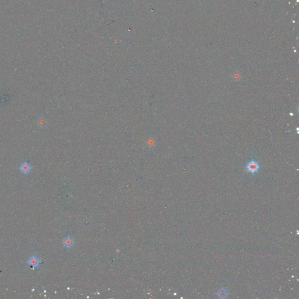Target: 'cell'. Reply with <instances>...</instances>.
<instances>
[{
	"instance_id": "obj_2",
	"label": "cell",
	"mask_w": 299,
	"mask_h": 299,
	"mask_svg": "<svg viewBox=\"0 0 299 299\" xmlns=\"http://www.w3.org/2000/svg\"><path fill=\"white\" fill-rule=\"evenodd\" d=\"M31 169H32L31 166L26 161L22 163L20 167V170L21 171V172L22 173H23L25 174H27L29 173L31 171Z\"/></svg>"
},
{
	"instance_id": "obj_6",
	"label": "cell",
	"mask_w": 299,
	"mask_h": 299,
	"mask_svg": "<svg viewBox=\"0 0 299 299\" xmlns=\"http://www.w3.org/2000/svg\"><path fill=\"white\" fill-rule=\"evenodd\" d=\"M64 245L67 247H71L72 245H73V241H72V240L70 238H65L64 239Z\"/></svg>"
},
{
	"instance_id": "obj_3",
	"label": "cell",
	"mask_w": 299,
	"mask_h": 299,
	"mask_svg": "<svg viewBox=\"0 0 299 299\" xmlns=\"http://www.w3.org/2000/svg\"><path fill=\"white\" fill-rule=\"evenodd\" d=\"M39 262V259L35 255H33L32 257H31L28 262L29 265L32 266L34 268H36L38 266Z\"/></svg>"
},
{
	"instance_id": "obj_5",
	"label": "cell",
	"mask_w": 299,
	"mask_h": 299,
	"mask_svg": "<svg viewBox=\"0 0 299 299\" xmlns=\"http://www.w3.org/2000/svg\"><path fill=\"white\" fill-rule=\"evenodd\" d=\"M37 123H38V125H39L40 127H45L47 125L46 119H45V118H44V117H41L40 118H39V119Z\"/></svg>"
},
{
	"instance_id": "obj_4",
	"label": "cell",
	"mask_w": 299,
	"mask_h": 299,
	"mask_svg": "<svg viewBox=\"0 0 299 299\" xmlns=\"http://www.w3.org/2000/svg\"><path fill=\"white\" fill-rule=\"evenodd\" d=\"M217 295L219 298L225 299L228 296V292L227 289L223 288V289H220L218 291Z\"/></svg>"
},
{
	"instance_id": "obj_1",
	"label": "cell",
	"mask_w": 299,
	"mask_h": 299,
	"mask_svg": "<svg viewBox=\"0 0 299 299\" xmlns=\"http://www.w3.org/2000/svg\"><path fill=\"white\" fill-rule=\"evenodd\" d=\"M260 168V165L259 163L254 160H251L246 165L247 170L251 173L252 174H254L257 173Z\"/></svg>"
}]
</instances>
